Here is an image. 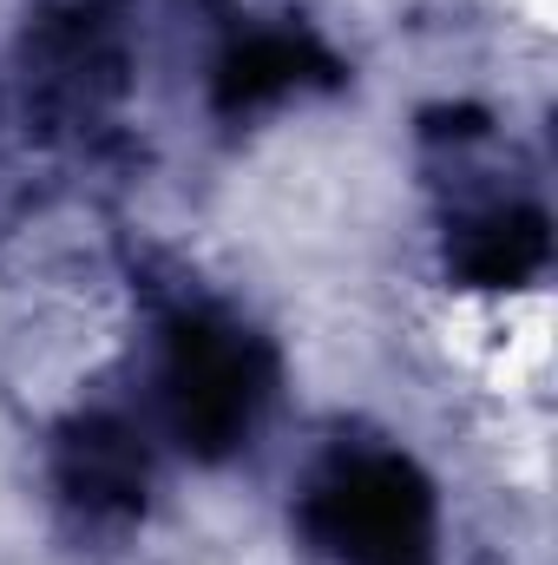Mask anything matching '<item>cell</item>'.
<instances>
[{"instance_id": "obj_2", "label": "cell", "mask_w": 558, "mask_h": 565, "mask_svg": "<svg viewBox=\"0 0 558 565\" xmlns=\"http://www.w3.org/2000/svg\"><path fill=\"white\" fill-rule=\"evenodd\" d=\"M264 402H270V355L257 335L211 322V316L178 322L171 362H164V408L191 454L204 460L230 454L257 427Z\"/></svg>"}, {"instance_id": "obj_4", "label": "cell", "mask_w": 558, "mask_h": 565, "mask_svg": "<svg viewBox=\"0 0 558 565\" xmlns=\"http://www.w3.org/2000/svg\"><path fill=\"white\" fill-rule=\"evenodd\" d=\"M546 264V217L539 211H486L473 224H460L453 237V270L466 282H526Z\"/></svg>"}, {"instance_id": "obj_5", "label": "cell", "mask_w": 558, "mask_h": 565, "mask_svg": "<svg viewBox=\"0 0 558 565\" xmlns=\"http://www.w3.org/2000/svg\"><path fill=\"white\" fill-rule=\"evenodd\" d=\"M302 73H335L309 40H296V33H257V40H244L224 66H217V106L224 113H250V106H264V99H277L289 93Z\"/></svg>"}, {"instance_id": "obj_1", "label": "cell", "mask_w": 558, "mask_h": 565, "mask_svg": "<svg viewBox=\"0 0 558 565\" xmlns=\"http://www.w3.org/2000/svg\"><path fill=\"white\" fill-rule=\"evenodd\" d=\"M329 565H433V493L408 460H342L302 513Z\"/></svg>"}, {"instance_id": "obj_3", "label": "cell", "mask_w": 558, "mask_h": 565, "mask_svg": "<svg viewBox=\"0 0 558 565\" xmlns=\"http://www.w3.org/2000/svg\"><path fill=\"white\" fill-rule=\"evenodd\" d=\"M60 487L86 513H132L144 500V447L132 427L106 422H73L60 440Z\"/></svg>"}]
</instances>
